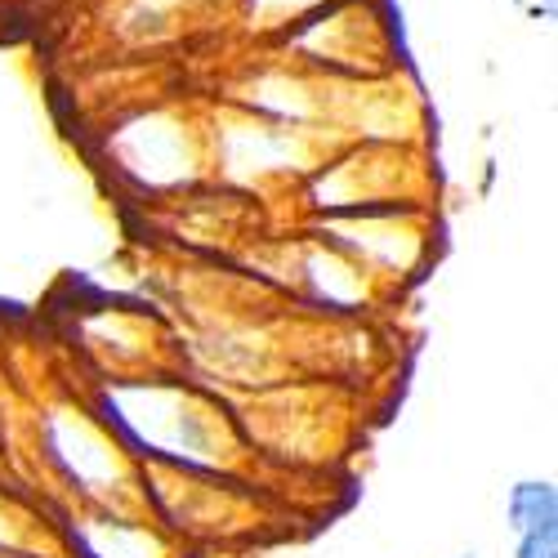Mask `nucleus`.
I'll use <instances>...</instances> for the list:
<instances>
[{"label": "nucleus", "mask_w": 558, "mask_h": 558, "mask_svg": "<svg viewBox=\"0 0 558 558\" xmlns=\"http://www.w3.org/2000/svg\"><path fill=\"white\" fill-rule=\"evenodd\" d=\"M456 558H478V554H474V549H470V554H456Z\"/></svg>", "instance_id": "obj_6"}, {"label": "nucleus", "mask_w": 558, "mask_h": 558, "mask_svg": "<svg viewBox=\"0 0 558 558\" xmlns=\"http://www.w3.org/2000/svg\"><path fill=\"white\" fill-rule=\"evenodd\" d=\"M40 442H45L50 464L72 483V492L89 496L95 505L117 509L121 492L130 487L125 447L117 434H108L95 415H85V411H50L40 425Z\"/></svg>", "instance_id": "obj_2"}, {"label": "nucleus", "mask_w": 558, "mask_h": 558, "mask_svg": "<svg viewBox=\"0 0 558 558\" xmlns=\"http://www.w3.org/2000/svg\"><path fill=\"white\" fill-rule=\"evenodd\" d=\"M514 558H558V527L514 536Z\"/></svg>", "instance_id": "obj_5"}, {"label": "nucleus", "mask_w": 558, "mask_h": 558, "mask_svg": "<svg viewBox=\"0 0 558 558\" xmlns=\"http://www.w3.org/2000/svg\"><path fill=\"white\" fill-rule=\"evenodd\" d=\"M505 527L514 536L558 527V487L549 478H519L505 492Z\"/></svg>", "instance_id": "obj_4"}, {"label": "nucleus", "mask_w": 558, "mask_h": 558, "mask_svg": "<svg viewBox=\"0 0 558 558\" xmlns=\"http://www.w3.org/2000/svg\"><path fill=\"white\" fill-rule=\"evenodd\" d=\"M104 425L130 451H153L179 470H219L232 451L228 421L193 389L170 380H117L104 389Z\"/></svg>", "instance_id": "obj_1"}, {"label": "nucleus", "mask_w": 558, "mask_h": 558, "mask_svg": "<svg viewBox=\"0 0 558 558\" xmlns=\"http://www.w3.org/2000/svg\"><path fill=\"white\" fill-rule=\"evenodd\" d=\"M68 536L76 558H170V545L153 523L130 519L112 505H104V514L72 519Z\"/></svg>", "instance_id": "obj_3"}]
</instances>
